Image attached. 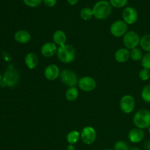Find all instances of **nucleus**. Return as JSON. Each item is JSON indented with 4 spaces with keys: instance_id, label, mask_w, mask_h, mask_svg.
<instances>
[{
    "instance_id": "cd10ccee",
    "label": "nucleus",
    "mask_w": 150,
    "mask_h": 150,
    "mask_svg": "<svg viewBox=\"0 0 150 150\" xmlns=\"http://www.w3.org/2000/svg\"><path fill=\"white\" fill-rule=\"evenodd\" d=\"M139 79L143 81H146L150 79V70L147 69L143 68L139 73Z\"/></svg>"
},
{
    "instance_id": "9d476101",
    "label": "nucleus",
    "mask_w": 150,
    "mask_h": 150,
    "mask_svg": "<svg viewBox=\"0 0 150 150\" xmlns=\"http://www.w3.org/2000/svg\"><path fill=\"white\" fill-rule=\"evenodd\" d=\"M78 85L82 91L89 92H92L96 88L97 82L95 79L91 76H83L79 79Z\"/></svg>"
},
{
    "instance_id": "72a5a7b5",
    "label": "nucleus",
    "mask_w": 150,
    "mask_h": 150,
    "mask_svg": "<svg viewBox=\"0 0 150 150\" xmlns=\"http://www.w3.org/2000/svg\"><path fill=\"white\" fill-rule=\"evenodd\" d=\"M129 150H141V149H140V148L137 147V146H133V147L130 148V149Z\"/></svg>"
},
{
    "instance_id": "a211bd4d",
    "label": "nucleus",
    "mask_w": 150,
    "mask_h": 150,
    "mask_svg": "<svg viewBox=\"0 0 150 150\" xmlns=\"http://www.w3.org/2000/svg\"><path fill=\"white\" fill-rule=\"evenodd\" d=\"M52 40L53 42L58 47L64 45L67 42V36H66L65 32L62 30L55 31L53 34Z\"/></svg>"
},
{
    "instance_id": "b1692460",
    "label": "nucleus",
    "mask_w": 150,
    "mask_h": 150,
    "mask_svg": "<svg viewBox=\"0 0 150 150\" xmlns=\"http://www.w3.org/2000/svg\"><path fill=\"white\" fill-rule=\"evenodd\" d=\"M141 97L144 102L150 103V84L146 85L141 92Z\"/></svg>"
},
{
    "instance_id": "1a4fd4ad",
    "label": "nucleus",
    "mask_w": 150,
    "mask_h": 150,
    "mask_svg": "<svg viewBox=\"0 0 150 150\" xmlns=\"http://www.w3.org/2000/svg\"><path fill=\"white\" fill-rule=\"evenodd\" d=\"M120 107L121 111L125 114L132 113L136 107V101L134 98L130 95H124L120 100Z\"/></svg>"
},
{
    "instance_id": "dca6fc26",
    "label": "nucleus",
    "mask_w": 150,
    "mask_h": 150,
    "mask_svg": "<svg viewBox=\"0 0 150 150\" xmlns=\"http://www.w3.org/2000/svg\"><path fill=\"white\" fill-rule=\"evenodd\" d=\"M130 58V50L126 48H121L117 50L114 54V59L119 63H125Z\"/></svg>"
},
{
    "instance_id": "4be33fe9",
    "label": "nucleus",
    "mask_w": 150,
    "mask_h": 150,
    "mask_svg": "<svg viewBox=\"0 0 150 150\" xmlns=\"http://www.w3.org/2000/svg\"><path fill=\"white\" fill-rule=\"evenodd\" d=\"M130 59L134 62L142 61L144 56L142 51L139 48H136L132 50H130Z\"/></svg>"
},
{
    "instance_id": "2f4dec72",
    "label": "nucleus",
    "mask_w": 150,
    "mask_h": 150,
    "mask_svg": "<svg viewBox=\"0 0 150 150\" xmlns=\"http://www.w3.org/2000/svg\"><path fill=\"white\" fill-rule=\"evenodd\" d=\"M144 147L146 150H150V141H147L145 142Z\"/></svg>"
},
{
    "instance_id": "a878e982",
    "label": "nucleus",
    "mask_w": 150,
    "mask_h": 150,
    "mask_svg": "<svg viewBox=\"0 0 150 150\" xmlns=\"http://www.w3.org/2000/svg\"><path fill=\"white\" fill-rule=\"evenodd\" d=\"M141 63H142L143 68L150 70V53H146L143 56Z\"/></svg>"
},
{
    "instance_id": "f03ea898",
    "label": "nucleus",
    "mask_w": 150,
    "mask_h": 150,
    "mask_svg": "<svg viewBox=\"0 0 150 150\" xmlns=\"http://www.w3.org/2000/svg\"><path fill=\"white\" fill-rule=\"evenodd\" d=\"M57 55L60 62L65 64H69L74 61L76 58V49L72 45L66 43L58 47Z\"/></svg>"
},
{
    "instance_id": "f704fd0d",
    "label": "nucleus",
    "mask_w": 150,
    "mask_h": 150,
    "mask_svg": "<svg viewBox=\"0 0 150 150\" xmlns=\"http://www.w3.org/2000/svg\"><path fill=\"white\" fill-rule=\"evenodd\" d=\"M1 80H2V76H1V75L0 74V81H1Z\"/></svg>"
},
{
    "instance_id": "c85d7f7f",
    "label": "nucleus",
    "mask_w": 150,
    "mask_h": 150,
    "mask_svg": "<svg viewBox=\"0 0 150 150\" xmlns=\"http://www.w3.org/2000/svg\"><path fill=\"white\" fill-rule=\"evenodd\" d=\"M24 4L29 7H37L41 4L43 0H23Z\"/></svg>"
},
{
    "instance_id": "c9c22d12",
    "label": "nucleus",
    "mask_w": 150,
    "mask_h": 150,
    "mask_svg": "<svg viewBox=\"0 0 150 150\" xmlns=\"http://www.w3.org/2000/svg\"><path fill=\"white\" fill-rule=\"evenodd\" d=\"M148 131H149V134H150V126L149 127V128H148Z\"/></svg>"
},
{
    "instance_id": "20e7f679",
    "label": "nucleus",
    "mask_w": 150,
    "mask_h": 150,
    "mask_svg": "<svg viewBox=\"0 0 150 150\" xmlns=\"http://www.w3.org/2000/svg\"><path fill=\"white\" fill-rule=\"evenodd\" d=\"M2 81L5 83L6 86L14 87L20 81V74L14 67H9L3 75Z\"/></svg>"
},
{
    "instance_id": "2eb2a0df",
    "label": "nucleus",
    "mask_w": 150,
    "mask_h": 150,
    "mask_svg": "<svg viewBox=\"0 0 150 150\" xmlns=\"http://www.w3.org/2000/svg\"><path fill=\"white\" fill-rule=\"evenodd\" d=\"M24 62L29 70H33L36 68L39 64V57L35 53L29 52L25 57Z\"/></svg>"
},
{
    "instance_id": "6ab92c4d",
    "label": "nucleus",
    "mask_w": 150,
    "mask_h": 150,
    "mask_svg": "<svg viewBox=\"0 0 150 150\" xmlns=\"http://www.w3.org/2000/svg\"><path fill=\"white\" fill-rule=\"evenodd\" d=\"M79 95V90L76 86H74V87H69L66 90L64 95H65V98L67 99V100L70 101V102H73L78 99Z\"/></svg>"
},
{
    "instance_id": "e433bc0d",
    "label": "nucleus",
    "mask_w": 150,
    "mask_h": 150,
    "mask_svg": "<svg viewBox=\"0 0 150 150\" xmlns=\"http://www.w3.org/2000/svg\"><path fill=\"white\" fill-rule=\"evenodd\" d=\"M105 150H114V149H105Z\"/></svg>"
},
{
    "instance_id": "4468645a",
    "label": "nucleus",
    "mask_w": 150,
    "mask_h": 150,
    "mask_svg": "<svg viewBox=\"0 0 150 150\" xmlns=\"http://www.w3.org/2000/svg\"><path fill=\"white\" fill-rule=\"evenodd\" d=\"M128 139L131 143L139 144L142 142L144 138V132L143 130L140 128H133L129 131L128 133Z\"/></svg>"
},
{
    "instance_id": "423d86ee",
    "label": "nucleus",
    "mask_w": 150,
    "mask_h": 150,
    "mask_svg": "<svg viewBox=\"0 0 150 150\" xmlns=\"http://www.w3.org/2000/svg\"><path fill=\"white\" fill-rule=\"evenodd\" d=\"M141 38L135 31H128L123 37V44L126 48L132 50L140 45Z\"/></svg>"
},
{
    "instance_id": "5701e85b",
    "label": "nucleus",
    "mask_w": 150,
    "mask_h": 150,
    "mask_svg": "<svg viewBox=\"0 0 150 150\" xmlns=\"http://www.w3.org/2000/svg\"><path fill=\"white\" fill-rule=\"evenodd\" d=\"M80 17L83 21H89L93 17L92 9L89 7H83L80 11Z\"/></svg>"
},
{
    "instance_id": "393cba45",
    "label": "nucleus",
    "mask_w": 150,
    "mask_h": 150,
    "mask_svg": "<svg viewBox=\"0 0 150 150\" xmlns=\"http://www.w3.org/2000/svg\"><path fill=\"white\" fill-rule=\"evenodd\" d=\"M129 145L124 141H117L114 146V150H129Z\"/></svg>"
},
{
    "instance_id": "aec40b11",
    "label": "nucleus",
    "mask_w": 150,
    "mask_h": 150,
    "mask_svg": "<svg viewBox=\"0 0 150 150\" xmlns=\"http://www.w3.org/2000/svg\"><path fill=\"white\" fill-rule=\"evenodd\" d=\"M81 139V133L78 130H71L66 136V140L69 144H76Z\"/></svg>"
},
{
    "instance_id": "ddd939ff",
    "label": "nucleus",
    "mask_w": 150,
    "mask_h": 150,
    "mask_svg": "<svg viewBox=\"0 0 150 150\" xmlns=\"http://www.w3.org/2000/svg\"><path fill=\"white\" fill-rule=\"evenodd\" d=\"M57 50L58 46L54 42H47L41 46L40 52L44 57L50 58L57 54Z\"/></svg>"
},
{
    "instance_id": "7ed1b4c3",
    "label": "nucleus",
    "mask_w": 150,
    "mask_h": 150,
    "mask_svg": "<svg viewBox=\"0 0 150 150\" xmlns=\"http://www.w3.org/2000/svg\"><path fill=\"white\" fill-rule=\"evenodd\" d=\"M133 121L136 127L142 130L149 128L150 126V111L146 108L139 110L135 113Z\"/></svg>"
},
{
    "instance_id": "39448f33",
    "label": "nucleus",
    "mask_w": 150,
    "mask_h": 150,
    "mask_svg": "<svg viewBox=\"0 0 150 150\" xmlns=\"http://www.w3.org/2000/svg\"><path fill=\"white\" fill-rule=\"evenodd\" d=\"M60 80L68 87H74L79 83V79L76 73L70 69H64L60 73Z\"/></svg>"
},
{
    "instance_id": "bb28decb",
    "label": "nucleus",
    "mask_w": 150,
    "mask_h": 150,
    "mask_svg": "<svg viewBox=\"0 0 150 150\" xmlns=\"http://www.w3.org/2000/svg\"><path fill=\"white\" fill-rule=\"evenodd\" d=\"M128 0H110V4L116 8H122L127 4Z\"/></svg>"
},
{
    "instance_id": "9b49d317",
    "label": "nucleus",
    "mask_w": 150,
    "mask_h": 150,
    "mask_svg": "<svg viewBox=\"0 0 150 150\" xmlns=\"http://www.w3.org/2000/svg\"><path fill=\"white\" fill-rule=\"evenodd\" d=\"M122 19L127 25L134 24L138 20L139 14L134 7H127L122 11Z\"/></svg>"
},
{
    "instance_id": "f8f14e48",
    "label": "nucleus",
    "mask_w": 150,
    "mask_h": 150,
    "mask_svg": "<svg viewBox=\"0 0 150 150\" xmlns=\"http://www.w3.org/2000/svg\"><path fill=\"white\" fill-rule=\"evenodd\" d=\"M60 69L58 65L55 64H51L47 66L44 70V76L48 81H55L60 76Z\"/></svg>"
},
{
    "instance_id": "c756f323",
    "label": "nucleus",
    "mask_w": 150,
    "mask_h": 150,
    "mask_svg": "<svg viewBox=\"0 0 150 150\" xmlns=\"http://www.w3.org/2000/svg\"><path fill=\"white\" fill-rule=\"evenodd\" d=\"M57 0H43V2L47 7H54L57 4Z\"/></svg>"
},
{
    "instance_id": "0eeeda50",
    "label": "nucleus",
    "mask_w": 150,
    "mask_h": 150,
    "mask_svg": "<svg viewBox=\"0 0 150 150\" xmlns=\"http://www.w3.org/2000/svg\"><path fill=\"white\" fill-rule=\"evenodd\" d=\"M128 25L123 20H117L114 21L110 27L111 34L115 38H122L127 33Z\"/></svg>"
},
{
    "instance_id": "7c9ffc66",
    "label": "nucleus",
    "mask_w": 150,
    "mask_h": 150,
    "mask_svg": "<svg viewBox=\"0 0 150 150\" xmlns=\"http://www.w3.org/2000/svg\"><path fill=\"white\" fill-rule=\"evenodd\" d=\"M67 2L70 5H76L78 2H79V0H67Z\"/></svg>"
},
{
    "instance_id": "f257e3e1",
    "label": "nucleus",
    "mask_w": 150,
    "mask_h": 150,
    "mask_svg": "<svg viewBox=\"0 0 150 150\" xmlns=\"http://www.w3.org/2000/svg\"><path fill=\"white\" fill-rule=\"evenodd\" d=\"M112 6L106 0H100L95 3L92 11L93 16L98 20H104L111 15Z\"/></svg>"
},
{
    "instance_id": "f3484780",
    "label": "nucleus",
    "mask_w": 150,
    "mask_h": 150,
    "mask_svg": "<svg viewBox=\"0 0 150 150\" xmlns=\"http://www.w3.org/2000/svg\"><path fill=\"white\" fill-rule=\"evenodd\" d=\"M14 38L16 42L21 44H26L32 39L30 33L26 30H18L15 33Z\"/></svg>"
},
{
    "instance_id": "473e14b6",
    "label": "nucleus",
    "mask_w": 150,
    "mask_h": 150,
    "mask_svg": "<svg viewBox=\"0 0 150 150\" xmlns=\"http://www.w3.org/2000/svg\"><path fill=\"white\" fill-rule=\"evenodd\" d=\"M67 150H76L74 145L73 144H68V146H67Z\"/></svg>"
},
{
    "instance_id": "412c9836",
    "label": "nucleus",
    "mask_w": 150,
    "mask_h": 150,
    "mask_svg": "<svg viewBox=\"0 0 150 150\" xmlns=\"http://www.w3.org/2000/svg\"><path fill=\"white\" fill-rule=\"evenodd\" d=\"M140 46L146 53H150V34L144 35L141 38Z\"/></svg>"
},
{
    "instance_id": "6e6552de",
    "label": "nucleus",
    "mask_w": 150,
    "mask_h": 150,
    "mask_svg": "<svg viewBox=\"0 0 150 150\" xmlns=\"http://www.w3.org/2000/svg\"><path fill=\"white\" fill-rule=\"evenodd\" d=\"M97 139V132L92 126H86L81 132V139L86 145H91Z\"/></svg>"
}]
</instances>
